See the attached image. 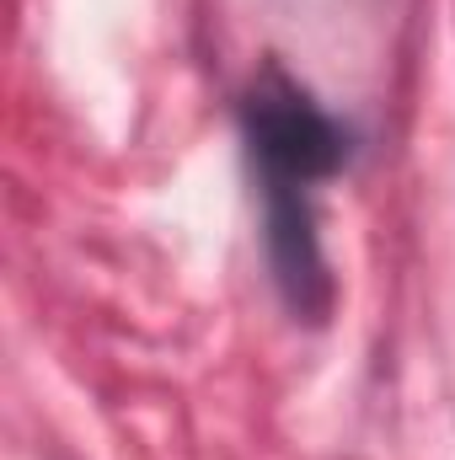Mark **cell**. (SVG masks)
<instances>
[{"label": "cell", "instance_id": "1", "mask_svg": "<svg viewBox=\"0 0 455 460\" xmlns=\"http://www.w3.org/2000/svg\"><path fill=\"white\" fill-rule=\"evenodd\" d=\"M246 134H252V155L263 161L268 182L306 188L343 161L338 123L284 75H263L257 92L246 97Z\"/></svg>", "mask_w": 455, "mask_h": 460}, {"label": "cell", "instance_id": "2", "mask_svg": "<svg viewBox=\"0 0 455 460\" xmlns=\"http://www.w3.org/2000/svg\"><path fill=\"white\" fill-rule=\"evenodd\" d=\"M268 246H273V273H279L290 305L300 316H322L327 311V268H322L306 193L295 182H268Z\"/></svg>", "mask_w": 455, "mask_h": 460}]
</instances>
